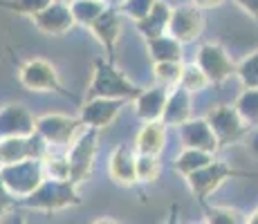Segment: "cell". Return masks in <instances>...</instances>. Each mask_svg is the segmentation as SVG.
<instances>
[{
	"label": "cell",
	"mask_w": 258,
	"mask_h": 224,
	"mask_svg": "<svg viewBox=\"0 0 258 224\" xmlns=\"http://www.w3.org/2000/svg\"><path fill=\"white\" fill-rule=\"evenodd\" d=\"M97 148H99V130L83 128L81 134L68 148V159H70V168H72V179H70L72 184L81 186L83 182H88L92 177Z\"/></svg>",
	"instance_id": "5b68a950"
},
{
	"label": "cell",
	"mask_w": 258,
	"mask_h": 224,
	"mask_svg": "<svg viewBox=\"0 0 258 224\" xmlns=\"http://www.w3.org/2000/svg\"><path fill=\"white\" fill-rule=\"evenodd\" d=\"M16 206H18V202L14 200L12 193L5 188L3 179H0V217H5V215H9L12 211H16Z\"/></svg>",
	"instance_id": "836d02e7"
},
{
	"label": "cell",
	"mask_w": 258,
	"mask_h": 224,
	"mask_svg": "<svg viewBox=\"0 0 258 224\" xmlns=\"http://www.w3.org/2000/svg\"><path fill=\"white\" fill-rule=\"evenodd\" d=\"M142 94V88L135 86L115 63L108 58H94L92 81L86 90V99H110V101H135Z\"/></svg>",
	"instance_id": "6da1fadb"
},
{
	"label": "cell",
	"mask_w": 258,
	"mask_h": 224,
	"mask_svg": "<svg viewBox=\"0 0 258 224\" xmlns=\"http://www.w3.org/2000/svg\"><path fill=\"white\" fill-rule=\"evenodd\" d=\"M36 121L38 117H34L21 103H7L0 108V139L32 137L36 132Z\"/></svg>",
	"instance_id": "7c38bea8"
},
{
	"label": "cell",
	"mask_w": 258,
	"mask_h": 224,
	"mask_svg": "<svg viewBox=\"0 0 258 224\" xmlns=\"http://www.w3.org/2000/svg\"><path fill=\"white\" fill-rule=\"evenodd\" d=\"M236 74L245 90H258V52L249 54V56L236 67Z\"/></svg>",
	"instance_id": "4dcf8cb0"
},
{
	"label": "cell",
	"mask_w": 258,
	"mask_h": 224,
	"mask_svg": "<svg viewBox=\"0 0 258 224\" xmlns=\"http://www.w3.org/2000/svg\"><path fill=\"white\" fill-rule=\"evenodd\" d=\"M166 224H177V206L171 208V213H168V217H166Z\"/></svg>",
	"instance_id": "f35d334b"
},
{
	"label": "cell",
	"mask_w": 258,
	"mask_h": 224,
	"mask_svg": "<svg viewBox=\"0 0 258 224\" xmlns=\"http://www.w3.org/2000/svg\"><path fill=\"white\" fill-rule=\"evenodd\" d=\"M207 224H247L242 220L240 211L229 206H205Z\"/></svg>",
	"instance_id": "1f68e13d"
},
{
	"label": "cell",
	"mask_w": 258,
	"mask_h": 224,
	"mask_svg": "<svg viewBox=\"0 0 258 224\" xmlns=\"http://www.w3.org/2000/svg\"><path fill=\"white\" fill-rule=\"evenodd\" d=\"M225 0H191V5H196L198 9H213V7H220Z\"/></svg>",
	"instance_id": "8d00e7d4"
},
{
	"label": "cell",
	"mask_w": 258,
	"mask_h": 224,
	"mask_svg": "<svg viewBox=\"0 0 258 224\" xmlns=\"http://www.w3.org/2000/svg\"><path fill=\"white\" fill-rule=\"evenodd\" d=\"M193 94L186 92L182 86L173 88L171 94H168V103H166V110H164V117H162V123L166 128H182L186 121H191V101Z\"/></svg>",
	"instance_id": "d6986e66"
},
{
	"label": "cell",
	"mask_w": 258,
	"mask_h": 224,
	"mask_svg": "<svg viewBox=\"0 0 258 224\" xmlns=\"http://www.w3.org/2000/svg\"><path fill=\"white\" fill-rule=\"evenodd\" d=\"M247 148L251 151V155H254L258 159V130L251 134V139H249V143H247Z\"/></svg>",
	"instance_id": "74e56055"
},
{
	"label": "cell",
	"mask_w": 258,
	"mask_h": 224,
	"mask_svg": "<svg viewBox=\"0 0 258 224\" xmlns=\"http://www.w3.org/2000/svg\"><path fill=\"white\" fill-rule=\"evenodd\" d=\"M119 3H121V0H119Z\"/></svg>",
	"instance_id": "7bdbcfd3"
},
{
	"label": "cell",
	"mask_w": 258,
	"mask_h": 224,
	"mask_svg": "<svg viewBox=\"0 0 258 224\" xmlns=\"http://www.w3.org/2000/svg\"><path fill=\"white\" fill-rule=\"evenodd\" d=\"M198 67L207 74L209 83H222L236 74V63L229 58V54L225 52V47H220L218 43H205L198 49V58H196Z\"/></svg>",
	"instance_id": "30bf717a"
},
{
	"label": "cell",
	"mask_w": 258,
	"mask_h": 224,
	"mask_svg": "<svg viewBox=\"0 0 258 224\" xmlns=\"http://www.w3.org/2000/svg\"><path fill=\"white\" fill-rule=\"evenodd\" d=\"M126 101H110V99H86L81 106L79 119H81L83 128H92V130L101 132L103 128L112 126V121L119 117L121 108Z\"/></svg>",
	"instance_id": "5bb4252c"
},
{
	"label": "cell",
	"mask_w": 258,
	"mask_h": 224,
	"mask_svg": "<svg viewBox=\"0 0 258 224\" xmlns=\"http://www.w3.org/2000/svg\"><path fill=\"white\" fill-rule=\"evenodd\" d=\"M146 49L153 63H182V43L168 34L146 41Z\"/></svg>",
	"instance_id": "7402d4cb"
},
{
	"label": "cell",
	"mask_w": 258,
	"mask_h": 224,
	"mask_svg": "<svg viewBox=\"0 0 258 224\" xmlns=\"http://www.w3.org/2000/svg\"><path fill=\"white\" fill-rule=\"evenodd\" d=\"M180 86L184 88L186 92L196 94V92H202V90H205L207 86H211V83H209V79H207V74L198 67V63H186L184 72H182Z\"/></svg>",
	"instance_id": "f546056e"
},
{
	"label": "cell",
	"mask_w": 258,
	"mask_h": 224,
	"mask_svg": "<svg viewBox=\"0 0 258 224\" xmlns=\"http://www.w3.org/2000/svg\"><path fill=\"white\" fill-rule=\"evenodd\" d=\"M247 126H258V90H245L234 103Z\"/></svg>",
	"instance_id": "83f0119b"
},
{
	"label": "cell",
	"mask_w": 258,
	"mask_h": 224,
	"mask_svg": "<svg viewBox=\"0 0 258 224\" xmlns=\"http://www.w3.org/2000/svg\"><path fill=\"white\" fill-rule=\"evenodd\" d=\"M92 224H119V222L112 220V217H99V220H94Z\"/></svg>",
	"instance_id": "ab89813d"
},
{
	"label": "cell",
	"mask_w": 258,
	"mask_h": 224,
	"mask_svg": "<svg viewBox=\"0 0 258 224\" xmlns=\"http://www.w3.org/2000/svg\"><path fill=\"white\" fill-rule=\"evenodd\" d=\"M247 224H258V208H256L254 213H251V217L247 220Z\"/></svg>",
	"instance_id": "60d3db41"
},
{
	"label": "cell",
	"mask_w": 258,
	"mask_h": 224,
	"mask_svg": "<svg viewBox=\"0 0 258 224\" xmlns=\"http://www.w3.org/2000/svg\"><path fill=\"white\" fill-rule=\"evenodd\" d=\"M108 173H110V179L117 184V186L131 188L135 186L137 182V153L135 146H128V143H119L115 151L110 153V159H108Z\"/></svg>",
	"instance_id": "9a60e30c"
},
{
	"label": "cell",
	"mask_w": 258,
	"mask_h": 224,
	"mask_svg": "<svg viewBox=\"0 0 258 224\" xmlns=\"http://www.w3.org/2000/svg\"><path fill=\"white\" fill-rule=\"evenodd\" d=\"M18 81H21V86L25 90H29V92H56L74 103L79 101L72 92H68V90L63 88L56 67L49 61H45V58H29V61H25L23 65L18 67Z\"/></svg>",
	"instance_id": "277c9868"
},
{
	"label": "cell",
	"mask_w": 258,
	"mask_h": 224,
	"mask_svg": "<svg viewBox=\"0 0 258 224\" xmlns=\"http://www.w3.org/2000/svg\"><path fill=\"white\" fill-rule=\"evenodd\" d=\"M182 72H184V63H153V79L155 86L162 88H177L182 81Z\"/></svg>",
	"instance_id": "d4e9b609"
},
{
	"label": "cell",
	"mask_w": 258,
	"mask_h": 224,
	"mask_svg": "<svg viewBox=\"0 0 258 224\" xmlns=\"http://www.w3.org/2000/svg\"><path fill=\"white\" fill-rule=\"evenodd\" d=\"M70 9H72L74 23L90 29L101 18V14L108 9V5L99 3V0H70Z\"/></svg>",
	"instance_id": "cb8c5ba5"
},
{
	"label": "cell",
	"mask_w": 258,
	"mask_h": 224,
	"mask_svg": "<svg viewBox=\"0 0 258 224\" xmlns=\"http://www.w3.org/2000/svg\"><path fill=\"white\" fill-rule=\"evenodd\" d=\"M168 94H171V90L162 88V86H153V88L142 90V94L133 101V106H135V117L144 123L162 121L166 103H168Z\"/></svg>",
	"instance_id": "e0dca14e"
},
{
	"label": "cell",
	"mask_w": 258,
	"mask_h": 224,
	"mask_svg": "<svg viewBox=\"0 0 258 224\" xmlns=\"http://www.w3.org/2000/svg\"><path fill=\"white\" fill-rule=\"evenodd\" d=\"M177 134H180V141L184 148L211 153V155L220 148L207 119H191V121H186L182 128H177Z\"/></svg>",
	"instance_id": "ac0fdd59"
},
{
	"label": "cell",
	"mask_w": 258,
	"mask_h": 224,
	"mask_svg": "<svg viewBox=\"0 0 258 224\" xmlns=\"http://www.w3.org/2000/svg\"><path fill=\"white\" fill-rule=\"evenodd\" d=\"M205 119L209 121V126H211L213 134H216L218 146L220 148L238 141L242 134L249 130V126L242 121V117L238 114V110L234 106H216V108H211L209 114H207Z\"/></svg>",
	"instance_id": "9c48e42d"
},
{
	"label": "cell",
	"mask_w": 258,
	"mask_h": 224,
	"mask_svg": "<svg viewBox=\"0 0 258 224\" xmlns=\"http://www.w3.org/2000/svg\"><path fill=\"white\" fill-rule=\"evenodd\" d=\"M34 27L38 29L45 36H66L68 32L74 27V16L70 3H63V0H54L47 9H43L38 16L32 18Z\"/></svg>",
	"instance_id": "4fadbf2b"
},
{
	"label": "cell",
	"mask_w": 258,
	"mask_h": 224,
	"mask_svg": "<svg viewBox=\"0 0 258 224\" xmlns=\"http://www.w3.org/2000/svg\"><path fill=\"white\" fill-rule=\"evenodd\" d=\"M234 3L242 9V12L249 14V16L258 23V0H234Z\"/></svg>",
	"instance_id": "e575fe53"
},
{
	"label": "cell",
	"mask_w": 258,
	"mask_h": 224,
	"mask_svg": "<svg viewBox=\"0 0 258 224\" xmlns=\"http://www.w3.org/2000/svg\"><path fill=\"white\" fill-rule=\"evenodd\" d=\"M0 179L14 200L21 202L45 182V168L41 159H25L18 164L0 166Z\"/></svg>",
	"instance_id": "3957f363"
},
{
	"label": "cell",
	"mask_w": 258,
	"mask_h": 224,
	"mask_svg": "<svg viewBox=\"0 0 258 224\" xmlns=\"http://www.w3.org/2000/svg\"><path fill=\"white\" fill-rule=\"evenodd\" d=\"M171 14L173 7L164 0H157V5L153 7V12L144 18L142 23H137V32L144 36V43L153 41V38H160L168 34V23H171Z\"/></svg>",
	"instance_id": "ffe728a7"
},
{
	"label": "cell",
	"mask_w": 258,
	"mask_h": 224,
	"mask_svg": "<svg viewBox=\"0 0 258 224\" xmlns=\"http://www.w3.org/2000/svg\"><path fill=\"white\" fill-rule=\"evenodd\" d=\"M49 155V143L34 132L32 137H9L0 139V166L18 164L25 159H45Z\"/></svg>",
	"instance_id": "ba28073f"
},
{
	"label": "cell",
	"mask_w": 258,
	"mask_h": 224,
	"mask_svg": "<svg viewBox=\"0 0 258 224\" xmlns=\"http://www.w3.org/2000/svg\"><path fill=\"white\" fill-rule=\"evenodd\" d=\"M43 168H45L47 179H56V182H70L72 179V168L68 155H54L49 151V155L43 159Z\"/></svg>",
	"instance_id": "484cf974"
},
{
	"label": "cell",
	"mask_w": 258,
	"mask_h": 224,
	"mask_svg": "<svg viewBox=\"0 0 258 224\" xmlns=\"http://www.w3.org/2000/svg\"><path fill=\"white\" fill-rule=\"evenodd\" d=\"M54 0H0V9H7V12H14L18 16H27L34 18L47 9Z\"/></svg>",
	"instance_id": "4316f807"
},
{
	"label": "cell",
	"mask_w": 258,
	"mask_h": 224,
	"mask_svg": "<svg viewBox=\"0 0 258 224\" xmlns=\"http://www.w3.org/2000/svg\"><path fill=\"white\" fill-rule=\"evenodd\" d=\"M83 128L79 117H68V114H43L36 121V132L49 143V148L54 146H68L70 148L74 139L79 137V130Z\"/></svg>",
	"instance_id": "52a82bcc"
},
{
	"label": "cell",
	"mask_w": 258,
	"mask_h": 224,
	"mask_svg": "<svg viewBox=\"0 0 258 224\" xmlns=\"http://www.w3.org/2000/svg\"><path fill=\"white\" fill-rule=\"evenodd\" d=\"M0 224H29V222L25 220V215H21V213H16V211H12L9 215L0 217Z\"/></svg>",
	"instance_id": "d590c367"
},
{
	"label": "cell",
	"mask_w": 258,
	"mask_h": 224,
	"mask_svg": "<svg viewBox=\"0 0 258 224\" xmlns=\"http://www.w3.org/2000/svg\"><path fill=\"white\" fill-rule=\"evenodd\" d=\"M81 197H79V186L72 182H56V179H47L32 193L29 197L18 202V206L32 208V211L54 213L63 211V208L79 206Z\"/></svg>",
	"instance_id": "7a4b0ae2"
},
{
	"label": "cell",
	"mask_w": 258,
	"mask_h": 224,
	"mask_svg": "<svg viewBox=\"0 0 258 224\" xmlns=\"http://www.w3.org/2000/svg\"><path fill=\"white\" fill-rule=\"evenodd\" d=\"M90 32H92V36L97 38V43L106 49V58L110 63H115L119 36H121V14H119V9L108 5V9L90 27Z\"/></svg>",
	"instance_id": "2e32d148"
},
{
	"label": "cell",
	"mask_w": 258,
	"mask_h": 224,
	"mask_svg": "<svg viewBox=\"0 0 258 224\" xmlns=\"http://www.w3.org/2000/svg\"><path fill=\"white\" fill-rule=\"evenodd\" d=\"M157 5V0H121L119 3V14L126 18H131L133 23H142L148 14L153 12V7Z\"/></svg>",
	"instance_id": "f1b7e54d"
},
{
	"label": "cell",
	"mask_w": 258,
	"mask_h": 224,
	"mask_svg": "<svg viewBox=\"0 0 258 224\" xmlns=\"http://www.w3.org/2000/svg\"><path fill=\"white\" fill-rule=\"evenodd\" d=\"M245 175H247V173L236 171V168H231L229 164L213 159L209 166H205L202 171L188 175L186 184H188V188H191L193 195L198 197V202H200L202 206H207V197H209L213 191H218V188H220V184L225 182V179H229V177H245Z\"/></svg>",
	"instance_id": "8992f818"
},
{
	"label": "cell",
	"mask_w": 258,
	"mask_h": 224,
	"mask_svg": "<svg viewBox=\"0 0 258 224\" xmlns=\"http://www.w3.org/2000/svg\"><path fill=\"white\" fill-rule=\"evenodd\" d=\"M160 159L153 155H137V182H155L160 177Z\"/></svg>",
	"instance_id": "d6a6232c"
},
{
	"label": "cell",
	"mask_w": 258,
	"mask_h": 224,
	"mask_svg": "<svg viewBox=\"0 0 258 224\" xmlns=\"http://www.w3.org/2000/svg\"><path fill=\"white\" fill-rule=\"evenodd\" d=\"M99 3H106V0H99Z\"/></svg>",
	"instance_id": "b9f144b4"
},
{
	"label": "cell",
	"mask_w": 258,
	"mask_h": 224,
	"mask_svg": "<svg viewBox=\"0 0 258 224\" xmlns=\"http://www.w3.org/2000/svg\"><path fill=\"white\" fill-rule=\"evenodd\" d=\"M211 162H213L211 153H202V151H193V148H184V151L175 157V162H173V171L180 173V175L186 179L188 175H193V173L202 171L205 166H209Z\"/></svg>",
	"instance_id": "603a6c76"
},
{
	"label": "cell",
	"mask_w": 258,
	"mask_h": 224,
	"mask_svg": "<svg viewBox=\"0 0 258 224\" xmlns=\"http://www.w3.org/2000/svg\"><path fill=\"white\" fill-rule=\"evenodd\" d=\"M202 29H205V18H202V9H198L196 5H180L173 7L171 23H168V36H173L175 41L193 43L196 38H200Z\"/></svg>",
	"instance_id": "8fae6325"
},
{
	"label": "cell",
	"mask_w": 258,
	"mask_h": 224,
	"mask_svg": "<svg viewBox=\"0 0 258 224\" xmlns=\"http://www.w3.org/2000/svg\"><path fill=\"white\" fill-rule=\"evenodd\" d=\"M166 143V126L162 121L144 123L142 130L135 137V153L137 155H153L160 157Z\"/></svg>",
	"instance_id": "44dd1931"
}]
</instances>
